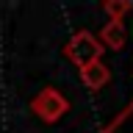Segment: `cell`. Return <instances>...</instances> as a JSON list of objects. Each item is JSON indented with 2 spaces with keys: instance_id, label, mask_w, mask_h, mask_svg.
<instances>
[{
  "instance_id": "6da1fadb",
  "label": "cell",
  "mask_w": 133,
  "mask_h": 133,
  "mask_svg": "<svg viewBox=\"0 0 133 133\" xmlns=\"http://www.w3.org/2000/svg\"><path fill=\"white\" fill-rule=\"evenodd\" d=\"M64 58L72 61L78 69L94 64V61H103V44L97 42V36L89 31H78L69 36V42L64 44Z\"/></svg>"
},
{
  "instance_id": "7a4b0ae2",
  "label": "cell",
  "mask_w": 133,
  "mask_h": 133,
  "mask_svg": "<svg viewBox=\"0 0 133 133\" xmlns=\"http://www.w3.org/2000/svg\"><path fill=\"white\" fill-rule=\"evenodd\" d=\"M31 111L39 116L42 122L56 125L58 119H61L66 111H69V100H66L58 89H53V86H44V89H42L39 94L31 100Z\"/></svg>"
},
{
  "instance_id": "3957f363",
  "label": "cell",
  "mask_w": 133,
  "mask_h": 133,
  "mask_svg": "<svg viewBox=\"0 0 133 133\" xmlns=\"http://www.w3.org/2000/svg\"><path fill=\"white\" fill-rule=\"evenodd\" d=\"M81 81H83L86 89L100 91L108 81H111V69H108L103 61H94V64H89V66H83V69H81Z\"/></svg>"
},
{
  "instance_id": "277c9868",
  "label": "cell",
  "mask_w": 133,
  "mask_h": 133,
  "mask_svg": "<svg viewBox=\"0 0 133 133\" xmlns=\"http://www.w3.org/2000/svg\"><path fill=\"white\" fill-rule=\"evenodd\" d=\"M97 42L103 44V50H114V53H119V50L125 47V25L122 22H105L103 25V31H100Z\"/></svg>"
},
{
  "instance_id": "5b68a950",
  "label": "cell",
  "mask_w": 133,
  "mask_h": 133,
  "mask_svg": "<svg viewBox=\"0 0 133 133\" xmlns=\"http://www.w3.org/2000/svg\"><path fill=\"white\" fill-rule=\"evenodd\" d=\"M103 11L108 14V22H122L125 17L133 11V3L130 0H105Z\"/></svg>"
},
{
  "instance_id": "8992f818",
  "label": "cell",
  "mask_w": 133,
  "mask_h": 133,
  "mask_svg": "<svg viewBox=\"0 0 133 133\" xmlns=\"http://www.w3.org/2000/svg\"><path fill=\"white\" fill-rule=\"evenodd\" d=\"M119 119H122V122H128V125H133V103L125 108L122 114H119ZM103 133H133V130H128V128H119V125H114V122H111Z\"/></svg>"
},
{
  "instance_id": "52a82bcc",
  "label": "cell",
  "mask_w": 133,
  "mask_h": 133,
  "mask_svg": "<svg viewBox=\"0 0 133 133\" xmlns=\"http://www.w3.org/2000/svg\"><path fill=\"white\" fill-rule=\"evenodd\" d=\"M130 64H133V58H130ZM130 72H133V66H130Z\"/></svg>"
}]
</instances>
